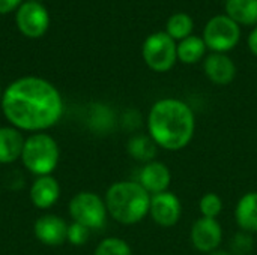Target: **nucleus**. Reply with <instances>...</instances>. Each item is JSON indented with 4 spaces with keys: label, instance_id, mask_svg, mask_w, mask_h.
Listing matches in <instances>:
<instances>
[{
    "label": "nucleus",
    "instance_id": "1",
    "mask_svg": "<svg viewBox=\"0 0 257 255\" xmlns=\"http://www.w3.org/2000/svg\"><path fill=\"white\" fill-rule=\"evenodd\" d=\"M0 107L11 126L33 134L56 126L63 114L60 92L39 77L12 81L2 93Z\"/></svg>",
    "mask_w": 257,
    "mask_h": 255
},
{
    "label": "nucleus",
    "instance_id": "2",
    "mask_svg": "<svg viewBox=\"0 0 257 255\" xmlns=\"http://www.w3.org/2000/svg\"><path fill=\"white\" fill-rule=\"evenodd\" d=\"M148 129L158 147L172 152L182 150L194 137V111L181 99H160L149 110Z\"/></svg>",
    "mask_w": 257,
    "mask_h": 255
},
{
    "label": "nucleus",
    "instance_id": "3",
    "mask_svg": "<svg viewBox=\"0 0 257 255\" xmlns=\"http://www.w3.org/2000/svg\"><path fill=\"white\" fill-rule=\"evenodd\" d=\"M104 201L116 222L134 225L149 215L151 194L139 182H116L107 189Z\"/></svg>",
    "mask_w": 257,
    "mask_h": 255
},
{
    "label": "nucleus",
    "instance_id": "4",
    "mask_svg": "<svg viewBox=\"0 0 257 255\" xmlns=\"http://www.w3.org/2000/svg\"><path fill=\"white\" fill-rule=\"evenodd\" d=\"M21 161L29 173L38 177L51 176L60 161L59 144L45 132L32 134L24 141Z\"/></svg>",
    "mask_w": 257,
    "mask_h": 255
},
{
    "label": "nucleus",
    "instance_id": "5",
    "mask_svg": "<svg viewBox=\"0 0 257 255\" xmlns=\"http://www.w3.org/2000/svg\"><path fill=\"white\" fill-rule=\"evenodd\" d=\"M68 212L74 222L81 224L89 230L102 228L108 215L105 201L98 194L90 191L75 194L68 204Z\"/></svg>",
    "mask_w": 257,
    "mask_h": 255
},
{
    "label": "nucleus",
    "instance_id": "6",
    "mask_svg": "<svg viewBox=\"0 0 257 255\" xmlns=\"http://www.w3.org/2000/svg\"><path fill=\"white\" fill-rule=\"evenodd\" d=\"M142 53L145 63L155 72L170 71L178 60V45L166 32H157L148 36Z\"/></svg>",
    "mask_w": 257,
    "mask_h": 255
},
{
    "label": "nucleus",
    "instance_id": "7",
    "mask_svg": "<svg viewBox=\"0 0 257 255\" xmlns=\"http://www.w3.org/2000/svg\"><path fill=\"white\" fill-rule=\"evenodd\" d=\"M241 36L238 23L227 15H217L211 18L203 30V41L214 53H226L232 50Z\"/></svg>",
    "mask_w": 257,
    "mask_h": 255
},
{
    "label": "nucleus",
    "instance_id": "8",
    "mask_svg": "<svg viewBox=\"0 0 257 255\" xmlns=\"http://www.w3.org/2000/svg\"><path fill=\"white\" fill-rule=\"evenodd\" d=\"M17 27L27 38H41L50 26L48 11L39 2L21 3L17 9Z\"/></svg>",
    "mask_w": 257,
    "mask_h": 255
},
{
    "label": "nucleus",
    "instance_id": "9",
    "mask_svg": "<svg viewBox=\"0 0 257 255\" xmlns=\"http://www.w3.org/2000/svg\"><path fill=\"white\" fill-rule=\"evenodd\" d=\"M149 215L155 224L160 227H173L178 224L182 215V204L176 194L173 192H161L151 195Z\"/></svg>",
    "mask_w": 257,
    "mask_h": 255
},
{
    "label": "nucleus",
    "instance_id": "10",
    "mask_svg": "<svg viewBox=\"0 0 257 255\" xmlns=\"http://www.w3.org/2000/svg\"><path fill=\"white\" fill-rule=\"evenodd\" d=\"M191 243L193 246L205 254H211L218 249L223 240V228L217 219L199 218L191 227Z\"/></svg>",
    "mask_w": 257,
    "mask_h": 255
},
{
    "label": "nucleus",
    "instance_id": "11",
    "mask_svg": "<svg viewBox=\"0 0 257 255\" xmlns=\"http://www.w3.org/2000/svg\"><path fill=\"white\" fill-rule=\"evenodd\" d=\"M35 237L47 246H59L66 242L68 236V224L63 218L47 213L39 216L33 224Z\"/></svg>",
    "mask_w": 257,
    "mask_h": 255
},
{
    "label": "nucleus",
    "instance_id": "12",
    "mask_svg": "<svg viewBox=\"0 0 257 255\" xmlns=\"http://www.w3.org/2000/svg\"><path fill=\"white\" fill-rule=\"evenodd\" d=\"M172 182L170 168L160 161H151L143 165L139 174V183L151 194H161L166 192Z\"/></svg>",
    "mask_w": 257,
    "mask_h": 255
},
{
    "label": "nucleus",
    "instance_id": "13",
    "mask_svg": "<svg viewBox=\"0 0 257 255\" xmlns=\"http://www.w3.org/2000/svg\"><path fill=\"white\" fill-rule=\"evenodd\" d=\"M29 197L36 209L47 210L59 201L60 185L57 179L53 176H41L32 183Z\"/></svg>",
    "mask_w": 257,
    "mask_h": 255
},
{
    "label": "nucleus",
    "instance_id": "14",
    "mask_svg": "<svg viewBox=\"0 0 257 255\" xmlns=\"http://www.w3.org/2000/svg\"><path fill=\"white\" fill-rule=\"evenodd\" d=\"M205 74L206 77L218 84V86H226L233 81L236 75V66L233 60L226 56L224 53H212L205 59Z\"/></svg>",
    "mask_w": 257,
    "mask_h": 255
},
{
    "label": "nucleus",
    "instance_id": "15",
    "mask_svg": "<svg viewBox=\"0 0 257 255\" xmlns=\"http://www.w3.org/2000/svg\"><path fill=\"white\" fill-rule=\"evenodd\" d=\"M24 135L14 126L0 128V164H12L21 159L24 147Z\"/></svg>",
    "mask_w": 257,
    "mask_h": 255
},
{
    "label": "nucleus",
    "instance_id": "16",
    "mask_svg": "<svg viewBox=\"0 0 257 255\" xmlns=\"http://www.w3.org/2000/svg\"><path fill=\"white\" fill-rule=\"evenodd\" d=\"M236 224L242 231L250 234L257 233V192H247L242 195L235 209Z\"/></svg>",
    "mask_w": 257,
    "mask_h": 255
},
{
    "label": "nucleus",
    "instance_id": "17",
    "mask_svg": "<svg viewBox=\"0 0 257 255\" xmlns=\"http://www.w3.org/2000/svg\"><path fill=\"white\" fill-rule=\"evenodd\" d=\"M157 143L149 137V135H142V134H137L134 137L130 138L128 141V146H126V150L130 153V156L139 162H151V161H155V156H157Z\"/></svg>",
    "mask_w": 257,
    "mask_h": 255
},
{
    "label": "nucleus",
    "instance_id": "18",
    "mask_svg": "<svg viewBox=\"0 0 257 255\" xmlns=\"http://www.w3.org/2000/svg\"><path fill=\"white\" fill-rule=\"evenodd\" d=\"M226 11L235 23L257 24V0H227Z\"/></svg>",
    "mask_w": 257,
    "mask_h": 255
},
{
    "label": "nucleus",
    "instance_id": "19",
    "mask_svg": "<svg viewBox=\"0 0 257 255\" xmlns=\"http://www.w3.org/2000/svg\"><path fill=\"white\" fill-rule=\"evenodd\" d=\"M206 48L208 47H206L203 38L188 36L178 44V59L187 65L197 63L205 56Z\"/></svg>",
    "mask_w": 257,
    "mask_h": 255
},
{
    "label": "nucleus",
    "instance_id": "20",
    "mask_svg": "<svg viewBox=\"0 0 257 255\" xmlns=\"http://www.w3.org/2000/svg\"><path fill=\"white\" fill-rule=\"evenodd\" d=\"M193 20L187 14H175L169 18L167 21V35L172 36L173 39H185L191 36L193 32Z\"/></svg>",
    "mask_w": 257,
    "mask_h": 255
},
{
    "label": "nucleus",
    "instance_id": "21",
    "mask_svg": "<svg viewBox=\"0 0 257 255\" xmlns=\"http://www.w3.org/2000/svg\"><path fill=\"white\" fill-rule=\"evenodd\" d=\"M93 255H133V251L123 239L107 237L98 243Z\"/></svg>",
    "mask_w": 257,
    "mask_h": 255
},
{
    "label": "nucleus",
    "instance_id": "22",
    "mask_svg": "<svg viewBox=\"0 0 257 255\" xmlns=\"http://www.w3.org/2000/svg\"><path fill=\"white\" fill-rule=\"evenodd\" d=\"M199 210L203 218H212L217 219L218 215L223 212V200L215 192L205 194L199 201Z\"/></svg>",
    "mask_w": 257,
    "mask_h": 255
},
{
    "label": "nucleus",
    "instance_id": "23",
    "mask_svg": "<svg viewBox=\"0 0 257 255\" xmlns=\"http://www.w3.org/2000/svg\"><path fill=\"white\" fill-rule=\"evenodd\" d=\"M254 248V242L250 233L239 231L233 236L230 242V254L232 255H250Z\"/></svg>",
    "mask_w": 257,
    "mask_h": 255
},
{
    "label": "nucleus",
    "instance_id": "24",
    "mask_svg": "<svg viewBox=\"0 0 257 255\" xmlns=\"http://www.w3.org/2000/svg\"><path fill=\"white\" fill-rule=\"evenodd\" d=\"M90 237V230L81 224L72 222L71 225H68V236H66V242H69L74 246H81L84 245Z\"/></svg>",
    "mask_w": 257,
    "mask_h": 255
},
{
    "label": "nucleus",
    "instance_id": "25",
    "mask_svg": "<svg viewBox=\"0 0 257 255\" xmlns=\"http://www.w3.org/2000/svg\"><path fill=\"white\" fill-rule=\"evenodd\" d=\"M93 120H95V125L101 129H108L113 123V116L111 113L108 111V108L105 107H99L98 111H95V116H93Z\"/></svg>",
    "mask_w": 257,
    "mask_h": 255
},
{
    "label": "nucleus",
    "instance_id": "26",
    "mask_svg": "<svg viewBox=\"0 0 257 255\" xmlns=\"http://www.w3.org/2000/svg\"><path fill=\"white\" fill-rule=\"evenodd\" d=\"M21 0H0V14H8L14 9H18Z\"/></svg>",
    "mask_w": 257,
    "mask_h": 255
},
{
    "label": "nucleus",
    "instance_id": "27",
    "mask_svg": "<svg viewBox=\"0 0 257 255\" xmlns=\"http://www.w3.org/2000/svg\"><path fill=\"white\" fill-rule=\"evenodd\" d=\"M248 48L254 56H257V27L248 36Z\"/></svg>",
    "mask_w": 257,
    "mask_h": 255
},
{
    "label": "nucleus",
    "instance_id": "28",
    "mask_svg": "<svg viewBox=\"0 0 257 255\" xmlns=\"http://www.w3.org/2000/svg\"><path fill=\"white\" fill-rule=\"evenodd\" d=\"M209 255H232L230 254V251H224V249H215V251H212Z\"/></svg>",
    "mask_w": 257,
    "mask_h": 255
},
{
    "label": "nucleus",
    "instance_id": "29",
    "mask_svg": "<svg viewBox=\"0 0 257 255\" xmlns=\"http://www.w3.org/2000/svg\"><path fill=\"white\" fill-rule=\"evenodd\" d=\"M2 93H3V92H2V89H0V101H2Z\"/></svg>",
    "mask_w": 257,
    "mask_h": 255
},
{
    "label": "nucleus",
    "instance_id": "30",
    "mask_svg": "<svg viewBox=\"0 0 257 255\" xmlns=\"http://www.w3.org/2000/svg\"><path fill=\"white\" fill-rule=\"evenodd\" d=\"M30 2H39V0H30Z\"/></svg>",
    "mask_w": 257,
    "mask_h": 255
}]
</instances>
